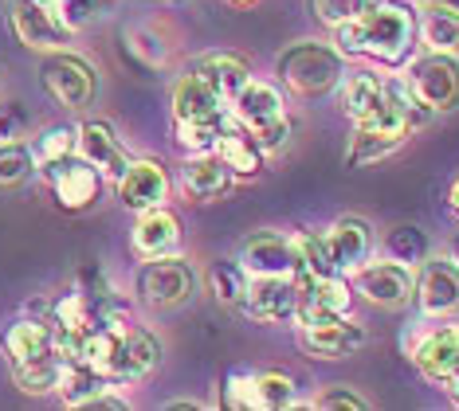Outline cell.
<instances>
[{
	"label": "cell",
	"instance_id": "cell-3",
	"mask_svg": "<svg viewBox=\"0 0 459 411\" xmlns=\"http://www.w3.org/2000/svg\"><path fill=\"white\" fill-rule=\"evenodd\" d=\"M275 75L287 90H295L299 98H326L342 87L346 79V56L333 44H318V39H299L279 51Z\"/></svg>",
	"mask_w": 459,
	"mask_h": 411
},
{
	"label": "cell",
	"instance_id": "cell-8",
	"mask_svg": "<svg viewBox=\"0 0 459 411\" xmlns=\"http://www.w3.org/2000/svg\"><path fill=\"white\" fill-rule=\"evenodd\" d=\"M353 287H358L365 302L381 305V310H396V305L412 302L416 274H412V267L385 255L381 262H361V267L353 270Z\"/></svg>",
	"mask_w": 459,
	"mask_h": 411
},
{
	"label": "cell",
	"instance_id": "cell-43",
	"mask_svg": "<svg viewBox=\"0 0 459 411\" xmlns=\"http://www.w3.org/2000/svg\"><path fill=\"white\" fill-rule=\"evenodd\" d=\"M447 208H452V212L459 216V176L452 181V188H447Z\"/></svg>",
	"mask_w": 459,
	"mask_h": 411
},
{
	"label": "cell",
	"instance_id": "cell-9",
	"mask_svg": "<svg viewBox=\"0 0 459 411\" xmlns=\"http://www.w3.org/2000/svg\"><path fill=\"white\" fill-rule=\"evenodd\" d=\"M44 173H48L51 193H56V204L64 212H87L102 193V173L91 161H82L79 153L44 165Z\"/></svg>",
	"mask_w": 459,
	"mask_h": 411
},
{
	"label": "cell",
	"instance_id": "cell-5",
	"mask_svg": "<svg viewBox=\"0 0 459 411\" xmlns=\"http://www.w3.org/2000/svg\"><path fill=\"white\" fill-rule=\"evenodd\" d=\"M196 290V274L181 255L145 259L138 270V298L153 310H181Z\"/></svg>",
	"mask_w": 459,
	"mask_h": 411
},
{
	"label": "cell",
	"instance_id": "cell-49",
	"mask_svg": "<svg viewBox=\"0 0 459 411\" xmlns=\"http://www.w3.org/2000/svg\"><path fill=\"white\" fill-rule=\"evenodd\" d=\"M161 4H177V0H161Z\"/></svg>",
	"mask_w": 459,
	"mask_h": 411
},
{
	"label": "cell",
	"instance_id": "cell-19",
	"mask_svg": "<svg viewBox=\"0 0 459 411\" xmlns=\"http://www.w3.org/2000/svg\"><path fill=\"white\" fill-rule=\"evenodd\" d=\"M181 235H185L181 219H177L173 212H165V204L145 208V212H138V224H134V231H130V247L142 262L161 259V255H177V251H181Z\"/></svg>",
	"mask_w": 459,
	"mask_h": 411
},
{
	"label": "cell",
	"instance_id": "cell-23",
	"mask_svg": "<svg viewBox=\"0 0 459 411\" xmlns=\"http://www.w3.org/2000/svg\"><path fill=\"white\" fill-rule=\"evenodd\" d=\"M189 71L201 82H208L216 98L228 102V107H232L236 94L244 90V82L252 79V67H247V59L236 56V51H204V56H196V63H193Z\"/></svg>",
	"mask_w": 459,
	"mask_h": 411
},
{
	"label": "cell",
	"instance_id": "cell-22",
	"mask_svg": "<svg viewBox=\"0 0 459 411\" xmlns=\"http://www.w3.org/2000/svg\"><path fill=\"white\" fill-rule=\"evenodd\" d=\"M75 153L82 157V161L95 165L102 176H110V181H118L130 165L126 145L118 141V133H114L107 122H82L79 137H75Z\"/></svg>",
	"mask_w": 459,
	"mask_h": 411
},
{
	"label": "cell",
	"instance_id": "cell-31",
	"mask_svg": "<svg viewBox=\"0 0 459 411\" xmlns=\"http://www.w3.org/2000/svg\"><path fill=\"white\" fill-rule=\"evenodd\" d=\"M295 247H299V270L302 278H326V274H338L333 270V259H330V247H326V235L322 231H302L295 235Z\"/></svg>",
	"mask_w": 459,
	"mask_h": 411
},
{
	"label": "cell",
	"instance_id": "cell-25",
	"mask_svg": "<svg viewBox=\"0 0 459 411\" xmlns=\"http://www.w3.org/2000/svg\"><path fill=\"white\" fill-rule=\"evenodd\" d=\"M404 141H409V130H389V125L361 122L358 130H353L350 145H346V165L350 168H369L377 161H389Z\"/></svg>",
	"mask_w": 459,
	"mask_h": 411
},
{
	"label": "cell",
	"instance_id": "cell-42",
	"mask_svg": "<svg viewBox=\"0 0 459 411\" xmlns=\"http://www.w3.org/2000/svg\"><path fill=\"white\" fill-rule=\"evenodd\" d=\"M24 125H28V114L20 110V102L0 107V141H16V137H24Z\"/></svg>",
	"mask_w": 459,
	"mask_h": 411
},
{
	"label": "cell",
	"instance_id": "cell-2",
	"mask_svg": "<svg viewBox=\"0 0 459 411\" xmlns=\"http://www.w3.org/2000/svg\"><path fill=\"white\" fill-rule=\"evenodd\" d=\"M4 356L13 368V381L20 392L28 396H48L56 392L59 372H64V349H59L56 325L36 321V318H20L4 330Z\"/></svg>",
	"mask_w": 459,
	"mask_h": 411
},
{
	"label": "cell",
	"instance_id": "cell-35",
	"mask_svg": "<svg viewBox=\"0 0 459 411\" xmlns=\"http://www.w3.org/2000/svg\"><path fill=\"white\" fill-rule=\"evenodd\" d=\"M377 4V0H310V13L318 16V24H326L330 31L350 24V20H358L361 13H369V8Z\"/></svg>",
	"mask_w": 459,
	"mask_h": 411
},
{
	"label": "cell",
	"instance_id": "cell-16",
	"mask_svg": "<svg viewBox=\"0 0 459 411\" xmlns=\"http://www.w3.org/2000/svg\"><path fill=\"white\" fill-rule=\"evenodd\" d=\"M173 193V181L165 173L161 161L153 157H138V161L126 165V173L118 176V200L130 208V212H145V208H161Z\"/></svg>",
	"mask_w": 459,
	"mask_h": 411
},
{
	"label": "cell",
	"instance_id": "cell-28",
	"mask_svg": "<svg viewBox=\"0 0 459 411\" xmlns=\"http://www.w3.org/2000/svg\"><path fill=\"white\" fill-rule=\"evenodd\" d=\"M107 388H114V381L110 376H102L99 368H91L82 361H64V372H59L56 392H59V399H64L67 407H87L91 399H95L99 392H107Z\"/></svg>",
	"mask_w": 459,
	"mask_h": 411
},
{
	"label": "cell",
	"instance_id": "cell-11",
	"mask_svg": "<svg viewBox=\"0 0 459 411\" xmlns=\"http://www.w3.org/2000/svg\"><path fill=\"white\" fill-rule=\"evenodd\" d=\"M295 302H299V282L295 274H252L244 290L239 310L252 321H290L295 318Z\"/></svg>",
	"mask_w": 459,
	"mask_h": 411
},
{
	"label": "cell",
	"instance_id": "cell-33",
	"mask_svg": "<svg viewBox=\"0 0 459 411\" xmlns=\"http://www.w3.org/2000/svg\"><path fill=\"white\" fill-rule=\"evenodd\" d=\"M255 404L259 411H283L299 404V388L287 372H255Z\"/></svg>",
	"mask_w": 459,
	"mask_h": 411
},
{
	"label": "cell",
	"instance_id": "cell-30",
	"mask_svg": "<svg viewBox=\"0 0 459 411\" xmlns=\"http://www.w3.org/2000/svg\"><path fill=\"white\" fill-rule=\"evenodd\" d=\"M385 255L404 262V267H420L428 259V235L412 224H396V227L385 231Z\"/></svg>",
	"mask_w": 459,
	"mask_h": 411
},
{
	"label": "cell",
	"instance_id": "cell-4",
	"mask_svg": "<svg viewBox=\"0 0 459 411\" xmlns=\"http://www.w3.org/2000/svg\"><path fill=\"white\" fill-rule=\"evenodd\" d=\"M39 82H44V90L51 94V98L59 102V107L67 110H82L95 102L99 94V75L95 67H91L82 56H75V51H48L44 63H39Z\"/></svg>",
	"mask_w": 459,
	"mask_h": 411
},
{
	"label": "cell",
	"instance_id": "cell-15",
	"mask_svg": "<svg viewBox=\"0 0 459 411\" xmlns=\"http://www.w3.org/2000/svg\"><path fill=\"white\" fill-rule=\"evenodd\" d=\"M416 305L424 318H455L459 313V262L428 259L416 270Z\"/></svg>",
	"mask_w": 459,
	"mask_h": 411
},
{
	"label": "cell",
	"instance_id": "cell-32",
	"mask_svg": "<svg viewBox=\"0 0 459 411\" xmlns=\"http://www.w3.org/2000/svg\"><path fill=\"white\" fill-rule=\"evenodd\" d=\"M208 282H212V294L221 305H239L247 290V270L239 267V259H216L208 270Z\"/></svg>",
	"mask_w": 459,
	"mask_h": 411
},
{
	"label": "cell",
	"instance_id": "cell-29",
	"mask_svg": "<svg viewBox=\"0 0 459 411\" xmlns=\"http://www.w3.org/2000/svg\"><path fill=\"white\" fill-rule=\"evenodd\" d=\"M342 107L353 122H369L373 114L385 107V82L369 71H358V75H346L342 79Z\"/></svg>",
	"mask_w": 459,
	"mask_h": 411
},
{
	"label": "cell",
	"instance_id": "cell-17",
	"mask_svg": "<svg viewBox=\"0 0 459 411\" xmlns=\"http://www.w3.org/2000/svg\"><path fill=\"white\" fill-rule=\"evenodd\" d=\"M236 181H239V176L224 165V157L216 153V150L185 157L181 184H185V193H189L193 200H201V204H216V200L232 196L236 193Z\"/></svg>",
	"mask_w": 459,
	"mask_h": 411
},
{
	"label": "cell",
	"instance_id": "cell-38",
	"mask_svg": "<svg viewBox=\"0 0 459 411\" xmlns=\"http://www.w3.org/2000/svg\"><path fill=\"white\" fill-rule=\"evenodd\" d=\"M126 44H130V51L134 56H138L145 67H165V63H169V47L161 44V36L153 28H130L126 31Z\"/></svg>",
	"mask_w": 459,
	"mask_h": 411
},
{
	"label": "cell",
	"instance_id": "cell-1",
	"mask_svg": "<svg viewBox=\"0 0 459 411\" xmlns=\"http://www.w3.org/2000/svg\"><path fill=\"white\" fill-rule=\"evenodd\" d=\"M333 47L342 56H361L385 63V67H401L416 47V13L404 0H377L369 13L333 28Z\"/></svg>",
	"mask_w": 459,
	"mask_h": 411
},
{
	"label": "cell",
	"instance_id": "cell-34",
	"mask_svg": "<svg viewBox=\"0 0 459 411\" xmlns=\"http://www.w3.org/2000/svg\"><path fill=\"white\" fill-rule=\"evenodd\" d=\"M36 153L20 141H0V188H20L32 176Z\"/></svg>",
	"mask_w": 459,
	"mask_h": 411
},
{
	"label": "cell",
	"instance_id": "cell-47",
	"mask_svg": "<svg viewBox=\"0 0 459 411\" xmlns=\"http://www.w3.org/2000/svg\"><path fill=\"white\" fill-rule=\"evenodd\" d=\"M452 259L459 262V231H455V235H452Z\"/></svg>",
	"mask_w": 459,
	"mask_h": 411
},
{
	"label": "cell",
	"instance_id": "cell-39",
	"mask_svg": "<svg viewBox=\"0 0 459 411\" xmlns=\"http://www.w3.org/2000/svg\"><path fill=\"white\" fill-rule=\"evenodd\" d=\"M221 404L232 407V411H259L255 404V372H232L224 381V392H221Z\"/></svg>",
	"mask_w": 459,
	"mask_h": 411
},
{
	"label": "cell",
	"instance_id": "cell-7",
	"mask_svg": "<svg viewBox=\"0 0 459 411\" xmlns=\"http://www.w3.org/2000/svg\"><path fill=\"white\" fill-rule=\"evenodd\" d=\"M8 24L20 44L32 51H59L71 39L56 0H8Z\"/></svg>",
	"mask_w": 459,
	"mask_h": 411
},
{
	"label": "cell",
	"instance_id": "cell-37",
	"mask_svg": "<svg viewBox=\"0 0 459 411\" xmlns=\"http://www.w3.org/2000/svg\"><path fill=\"white\" fill-rule=\"evenodd\" d=\"M221 130H224V125H208V122H173L177 145H181L185 153H208V150H216V141H221Z\"/></svg>",
	"mask_w": 459,
	"mask_h": 411
},
{
	"label": "cell",
	"instance_id": "cell-27",
	"mask_svg": "<svg viewBox=\"0 0 459 411\" xmlns=\"http://www.w3.org/2000/svg\"><path fill=\"white\" fill-rule=\"evenodd\" d=\"M416 39L424 44V51L459 56V13L440 4H424L416 13Z\"/></svg>",
	"mask_w": 459,
	"mask_h": 411
},
{
	"label": "cell",
	"instance_id": "cell-20",
	"mask_svg": "<svg viewBox=\"0 0 459 411\" xmlns=\"http://www.w3.org/2000/svg\"><path fill=\"white\" fill-rule=\"evenodd\" d=\"M322 235H326V247H330V259H333V270L338 274H353L361 262L373 259V251H377L373 227L358 216H342L338 224L330 231H322Z\"/></svg>",
	"mask_w": 459,
	"mask_h": 411
},
{
	"label": "cell",
	"instance_id": "cell-44",
	"mask_svg": "<svg viewBox=\"0 0 459 411\" xmlns=\"http://www.w3.org/2000/svg\"><path fill=\"white\" fill-rule=\"evenodd\" d=\"M165 407H169V411H177V407H181V411H189V407H204V404H196V399H169V404H165Z\"/></svg>",
	"mask_w": 459,
	"mask_h": 411
},
{
	"label": "cell",
	"instance_id": "cell-21",
	"mask_svg": "<svg viewBox=\"0 0 459 411\" xmlns=\"http://www.w3.org/2000/svg\"><path fill=\"white\" fill-rule=\"evenodd\" d=\"M232 114L236 122L244 125V130H267V125L283 122L287 118V102H283V90L275 87V82H264V79H247L244 90L236 94L232 102Z\"/></svg>",
	"mask_w": 459,
	"mask_h": 411
},
{
	"label": "cell",
	"instance_id": "cell-46",
	"mask_svg": "<svg viewBox=\"0 0 459 411\" xmlns=\"http://www.w3.org/2000/svg\"><path fill=\"white\" fill-rule=\"evenodd\" d=\"M424 4H440V8H452V13H459V0H424Z\"/></svg>",
	"mask_w": 459,
	"mask_h": 411
},
{
	"label": "cell",
	"instance_id": "cell-12",
	"mask_svg": "<svg viewBox=\"0 0 459 411\" xmlns=\"http://www.w3.org/2000/svg\"><path fill=\"white\" fill-rule=\"evenodd\" d=\"M369 333L365 325H358L346 313V318H322L310 325H299V345L307 356L315 361H342V356H353L358 349H365Z\"/></svg>",
	"mask_w": 459,
	"mask_h": 411
},
{
	"label": "cell",
	"instance_id": "cell-41",
	"mask_svg": "<svg viewBox=\"0 0 459 411\" xmlns=\"http://www.w3.org/2000/svg\"><path fill=\"white\" fill-rule=\"evenodd\" d=\"M56 4H59V16H64V24L75 31V28L91 24V20L99 16L102 0H56Z\"/></svg>",
	"mask_w": 459,
	"mask_h": 411
},
{
	"label": "cell",
	"instance_id": "cell-13",
	"mask_svg": "<svg viewBox=\"0 0 459 411\" xmlns=\"http://www.w3.org/2000/svg\"><path fill=\"white\" fill-rule=\"evenodd\" d=\"M236 259L247 274H295L299 270V247L295 235H283L275 227H259L239 239Z\"/></svg>",
	"mask_w": 459,
	"mask_h": 411
},
{
	"label": "cell",
	"instance_id": "cell-14",
	"mask_svg": "<svg viewBox=\"0 0 459 411\" xmlns=\"http://www.w3.org/2000/svg\"><path fill=\"white\" fill-rule=\"evenodd\" d=\"M299 282V302H295V325H310L322 318H346L353 305V290L346 282V274H326V278H302Z\"/></svg>",
	"mask_w": 459,
	"mask_h": 411
},
{
	"label": "cell",
	"instance_id": "cell-36",
	"mask_svg": "<svg viewBox=\"0 0 459 411\" xmlns=\"http://www.w3.org/2000/svg\"><path fill=\"white\" fill-rule=\"evenodd\" d=\"M75 137H79L75 125H51V130L39 133V141L32 150L36 161L51 165V161H59V157H71V153H75Z\"/></svg>",
	"mask_w": 459,
	"mask_h": 411
},
{
	"label": "cell",
	"instance_id": "cell-40",
	"mask_svg": "<svg viewBox=\"0 0 459 411\" xmlns=\"http://www.w3.org/2000/svg\"><path fill=\"white\" fill-rule=\"evenodd\" d=\"M310 407H318V411H365L369 399H365L361 392H353L350 384H330L310 399Z\"/></svg>",
	"mask_w": 459,
	"mask_h": 411
},
{
	"label": "cell",
	"instance_id": "cell-18",
	"mask_svg": "<svg viewBox=\"0 0 459 411\" xmlns=\"http://www.w3.org/2000/svg\"><path fill=\"white\" fill-rule=\"evenodd\" d=\"M161 364V341L150 330H138V325H126L118 341V356H114L110 381L114 384H138L145 376H153Z\"/></svg>",
	"mask_w": 459,
	"mask_h": 411
},
{
	"label": "cell",
	"instance_id": "cell-24",
	"mask_svg": "<svg viewBox=\"0 0 459 411\" xmlns=\"http://www.w3.org/2000/svg\"><path fill=\"white\" fill-rule=\"evenodd\" d=\"M228 114H232V107L216 98L212 87L196 79L193 71L173 87V122H208V125H224V122H228Z\"/></svg>",
	"mask_w": 459,
	"mask_h": 411
},
{
	"label": "cell",
	"instance_id": "cell-26",
	"mask_svg": "<svg viewBox=\"0 0 459 411\" xmlns=\"http://www.w3.org/2000/svg\"><path fill=\"white\" fill-rule=\"evenodd\" d=\"M216 153L224 157V165L232 168L236 176H259L264 173V161H267L264 145L255 141L252 130H244V125L236 122V114H228V122L221 130V141H216Z\"/></svg>",
	"mask_w": 459,
	"mask_h": 411
},
{
	"label": "cell",
	"instance_id": "cell-6",
	"mask_svg": "<svg viewBox=\"0 0 459 411\" xmlns=\"http://www.w3.org/2000/svg\"><path fill=\"white\" fill-rule=\"evenodd\" d=\"M409 87L432 114H447L459 107V59L444 51H424L409 63Z\"/></svg>",
	"mask_w": 459,
	"mask_h": 411
},
{
	"label": "cell",
	"instance_id": "cell-10",
	"mask_svg": "<svg viewBox=\"0 0 459 411\" xmlns=\"http://www.w3.org/2000/svg\"><path fill=\"white\" fill-rule=\"evenodd\" d=\"M404 353L412 356L416 372L428 381L444 384L459 368V325H436V330H416L404 341Z\"/></svg>",
	"mask_w": 459,
	"mask_h": 411
},
{
	"label": "cell",
	"instance_id": "cell-48",
	"mask_svg": "<svg viewBox=\"0 0 459 411\" xmlns=\"http://www.w3.org/2000/svg\"><path fill=\"white\" fill-rule=\"evenodd\" d=\"M228 4H239V8H247V4H255V0H228Z\"/></svg>",
	"mask_w": 459,
	"mask_h": 411
},
{
	"label": "cell",
	"instance_id": "cell-45",
	"mask_svg": "<svg viewBox=\"0 0 459 411\" xmlns=\"http://www.w3.org/2000/svg\"><path fill=\"white\" fill-rule=\"evenodd\" d=\"M444 384H447V392H452V396H455V404H459V368H455V372H452V376H447V381H444Z\"/></svg>",
	"mask_w": 459,
	"mask_h": 411
}]
</instances>
